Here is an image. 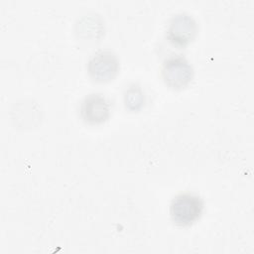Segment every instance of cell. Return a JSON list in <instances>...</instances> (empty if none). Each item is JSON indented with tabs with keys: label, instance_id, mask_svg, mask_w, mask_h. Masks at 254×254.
Returning <instances> with one entry per match:
<instances>
[{
	"label": "cell",
	"instance_id": "1",
	"mask_svg": "<svg viewBox=\"0 0 254 254\" xmlns=\"http://www.w3.org/2000/svg\"><path fill=\"white\" fill-rule=\"evenodd\" d=\"M194 69L189 60L182 55L167 57L161 67V76L164 83L175 90L187 87L193 79Z\"/></svg>",
	"mask_w": 254,
	"mask_h": 254
},
{
	"label": "cell",
	"instance_id": "2",
	"mask_svg": "<svg viewBox=\"0 0 254 254\" xmlns=\"http://www.w3.org/2000/svg\"><path fill=\"white\" fill-rule=\"evenodd\" d=\"M202 198L192 192L177 194L170 204V215L179 226H190L200 218L203 211Z\"/></svg>",
	"mask_w": 254,
	"mask_h": 254
},
{
	"label": "cell",
	"instance_id": "3",
	"mask_svg": "<svg viewBox=\"0 0 254 254\" xmlns=\"http://www.w3.org/2000/svg\"><path fill=\"white\" fill-rule=\"evenodd\" d=\"M197 32L196 20L187 12H179L169 19L166 37L172 45L184 48L195 39Z\"/></svg>",
	"mask_w": 254,
	"mask_h": 254
},
{
	"label": "cell",
	"instance_id": "4",
	"mask_svg": "<svg viewBox=\"0 0 254 254\" xmlns=\"http://www.w3.org/2000/svg\"><path fill=\"white\" fill-rule=\"evenodd\" d=\"M120 63L115 53L100 50L93 54L87 63V72L95 82H108L119 72Z\"/></svg>",
	"mask_w": 254,
	"mask_h": 254
},
{
	"label": "cell",
	"instance_id": "5",
	"mask_svg": "<svg viewBox=\"0 0 254 254\" xmlns=\"http://www.w3.org/2000/svg\"><path fill=\"white\" fill-rule=\"evenodd\" d=\"M80 116L82 120L90 125L105 122L110 115V104L101 93H90L81 100Z\"/></svg>",
	"mask_w": 254,
	"mask_h": 254
},
{
	"label": "cell",
	"instance_id": "6",
	"mask_svg": "<svg viewBox=\"0 0 254 254\" xmlns=\"http://www.w3.org/2000/svg\"><path fill=\"white\" fill-rule=\"evenodd\" d=\"M123 99L125 107L130 111H139L146 101L145 93L138 83H132L125 89Z\"/></svg>",
	"mask_w": 254,
	"mask_h": 254
}]
</instances>
